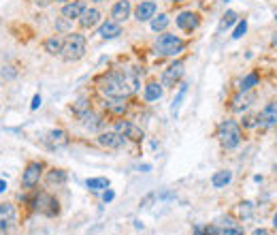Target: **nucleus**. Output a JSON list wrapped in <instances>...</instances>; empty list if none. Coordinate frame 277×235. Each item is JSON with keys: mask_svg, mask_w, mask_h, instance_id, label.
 <instances>
[{"mask_svg": "<svg viewBox=\"0 0 277 235\" xmlns=\"http://www.w3.org/2000/svg\"><path fill=\"white\" fill-rule=\"evenodd\" d=\"M215 137H218L220 146L224 147V150H235V147L241 146V139H243L241 124H239L237 120H230V118H226V120L220 122Z\"/></svg>", "mask_w": 277, "mask_h": 235, "instance_id": "f03ea898", "label": "nucleus"}, {"mask_svg": "<svg viewBox=\"0 0 277 235\" xmlns=\"http://www.w3.org/2000/svg\"><path fill=\"white\" fill-rule=\"evenodd\" d=\"M85 47H88V39L81 32H69V36L64 39V47L60 58L64 62H77L85 56Z\"/></svg>", "mask_w": 277, "mask_h": 235, "instance_id": "20e7f679", "label": "nucleus"}, {"mask_svg": "<svg viewBox=\"0 0 277 235\" xmlns=\"http://www.w3.org/2000/svg\"><path fill=\"white\" fill-rule=\"evenodd\" d=\"M226 2H228V0H226Z\"/></svg>", "mask_w": 277, "mask_h": 235, "instance_id": "8fccbe9b", "label": "nucleus"}, {"mask_svg": "<svg viewBox=\"0 0 277 235\" xmlns=\"http://www.w3.org/2000/svg\"><path fill=\"white\" fill-rule=\"evenodd\" d=\"M55 2H60V4H66V2H73V0H55Z\"/></svg>", "mask_w": 277, "mask_h": 235, "instance_id": "a18cd8bd", "label": "nucleus"}, {"mask_svg": "<svg viewBox=\"0 0 277 235\" xmlns=\"http://www.w3.org/2000/svg\"><path fill=\"white\" fill-rule=\"evenodd\" d=\"M183 66H186L183 60H175L173 64H169L162 71V79H160V84H162L164 88H175V86L181 82V77H183V71H186Z\"/></svg>", "mask_w": 277, "mask_h": 235, "instance_id": "6e6552de", "label": "nucleus"}, {"mask_svg": "<svg viewBox=\"0 0 277 235\" xmlns=\"http://www.w3.org/2000/svg\"><path fill=\"white\" fill-rule=\"evenodd\" d=\"M252 235H271V233L267 231V229L260 227V229H254V231H252Z\"/></svg>", "mask_w": 277, "mask_h": 235, "instance_id": "ea45409f", "label": "nucleus"}, {"mask_svg": "<svg viewBox=\"0 0 277 235\" xmlns=\"http://www.w3.org/2000/svg\"><path fill=\"white\" fill-rule=\"evenodd\" d=\"M17 225H20L17 207L13 203H0V233H4V235L13 233Z\"/></svg>", "mask_w": 277, "mask_h": 235, "instance_id": "0eeeda50", "label": "nucleus"}, {"mask_svg": "<svg viewBox=\"0 0 277 235\" xmlns=\"http://www.w3.org/2000/svg\"><path fill=\"white\" fill-rule=\"evenodd\" d=\"M62 47H64V39L58 34L53 36H47L45 41H43V49L49 54V56H60L62 54Z\"/></svg>", "mask_w": 277, "mask_h": 235, "instance_id": "4be33fe9", "label": "nucleus"}, {"mask_svg": "<svg viewBox=\"0 0 277 235\" xmlns=\"http://www.w3.org/2000/svg\"><path fill=\"white\" fill-rule=\"evenodd\" d=\"M162 90H164V86L162 84H158V82H147L145 84V90H143V98L147 103H153V101H158V98H162Z\"/></svg>", "mask_w": 277, "mask_h": 235, "instance_id": "5701e85b", "label": "nucleus"}, {"mask_svg": "<svg viewBox=\"0 0 277 235\" xmlns=\"http://www.w3.org/2000/svg\"><path fill=\"white\" fill-rule=\"evenodd\" d=\"M85 9H88V4H85L83 0H73V2L62 4V17L64 20H69V22L79 20Z\"/></svg>", "mask_w": 277, "mask_h": 235, "instance_id": "6ab92c4d", "label": "nucleus"}, {"mask_svg": "<svg viewBox=\"0 0 277 235\" xmlns=\"http://www.w3.org/2000/svg\"><path fill=\"white\" fill-rule=\"evenodd\" d=\"M71 109H73V114H75L77 120H83V118L92 111V105H90V101H85V98H79L77 103H73Z\"/></svg>", "mask_w": 277, "mask_h": 235, "instance_id": "393cba45", "label": "nucleus"}, {"mask_svg": "<svg viewBox=\"0 0 277 235\" xmlns=\"http://www.w3.org/2000/svg\"><path fill=\"white\" fill-rule=\"evenodd\" d=\"M273 227H275V231H277V212L273 214Z\"/></svg>", "mask_w": 277, "mask_h": 235, "instance_id": "c03bdc74", "label": "nucleus"}, {"mask_svg": "<svg viewBox=\"0 0 277 235\" xmlns=\"http://www.w3.org/2000/svg\"><path fill=\"white\" fill-rule=\"evenodd\" d=\"M47 146L51 147V150H60V147H64V146H69V133L64 131V128H53V131H49L47 133Z\"/></svg>", "mask_w": 277, "mask_h": 235, "instance_id": "a211bd4d", "label": "nucleus"}, {"mask_svg": "<svg viewBox=\"0 0 277 235\" xmlns=\"http://www.w3.org/2000/svg\"><path fill=\"white\" fill-rule=\"evenodd\" d=\"M28 207L32 209V212H39L43 216H47V218H55V216L60 214V203L55 199L53 195L45 193V190H39V193H34L32 197L28 199Z\"/></svg>", "mask_w": 277, "mask_h": 235, "instance_id": "7ed1b4c3", "label": "nucleus"}, {"mask_svg": "<svg viewBox=\"0 0 277 235\" xmlns=\"http://www.w3.org/2000/svg\"><path fill=\"white\" fill-rule=\"evenodd\" d=\"M132 15V4L130 0H118V2L111 7V20L113 22H126Z\"/></svg>", "mask_w": 277, "mask_h": 235, "instance_id": "f3484780", "label": "nucleus"}, {"mask_svg": "<svg viewBox=\"0 0 277 235\" xmlns=\"http://www.w3.org/2000/svg\"><path fill=\"white\" fill-rule=\"evenodd\" d=\"M175 24L183 32H194V30L201 26V13H196V11H181V13L175 17Z\"/></svg>", "mask_w": 277, "mask_h": 235, "instance_id": "f8f14e48", "label": "nucleus"}, {"mask_svg": "<svg viewBox=\"0 0 277 235\" xmlns=\"http://www.w3.org/2000/svg\"><path fill=\"white\" fill-rule=\"evenodd\" d=\"M115 131H118L120 135H124L126 139L137 141V144L145 139V131L134 124V122H130V120H115Z\"/></svg>", "mask_w": 277, "mask_h": 235, "instance_id": "9d476101", "label": "nucleus"}, {"mask_svg": "<svg viewBox=\"0 0 277 235\" xmlns=\"http://www.w3.org/2000/svg\"><path fill=\"white\" fill-rule=\"evenodd\" d=\"M128 107H130L128 98H104L102 101V109L111 118H124L128 114Z\"/></svg>", "mask_w": 277, "mask_h": 235, "instance_id": "ddd939ff", "label": "nucleus"}, {"mask_svg": "<svg viewBox=\"0 0 277 235\" xmlns=\"http://www.w3.org/2000/svg\"><path fill=\"white\" fill-rule=\"evenodd\" d=\"M273 171H275V176H277V165H275V167H273Z\"/></svg>", "mask_w": 277, "mask_h": 235, "instance_id": "de8ad7c7", "label": "nucleus"}, {"mask_svg": "<svg viewBox=\"0 0 277 235\" xmlns=\"http://www.w3.org/2000/svg\"><path fill=\"white\" fill-rule=\"evenodd\" d=\"M156 2L153 0H143V2L137 4V9H134V20H137L139 24L141 22H151V17L156 15Z\"/></svg>", "mask_w": 277, "mask_h": 235, "instance_id": "dca6fc26", "label": "nucleus"}, {"mask_svg": "<svg viewBox=\"0 0 277 235\" xmlns=\"http://www.w3.org/2000/svg\"><path fill=\"white\" fill-rule=\"evenodd\" d=\"M245 30H248V20H239V24H237V28H235V32H232V39H241V36L245 34Z\"/></svg>", "mask_w": 277, "mask_h": 235, "instance_id": "7c9ffc66", "label": "nucleus"}, {"mask_svg": "<svg viewBox=\"0 0 277 235\" xmlns=\"http://www.w3.org/2000/svg\"><path fill=\"white\" fill-rule=\"evenodd\" d=\"M45 182L47 186H64L66 182H69V173H66L64 169H49L47 176H45Z\"/></svg>", "mask_w": 277, "mask_h": 235, "instance_id": "412c9836", "label": "nucleus"}, {"mask_svg": "<svg viewBox=\"0 0 277 235\" xmlns=\"http://www.w3.org/2000/svg\"><path fill=\"white\" fill-rule=\"evenodd\" d=\"M271 126H277V101H269L256 116V128L267 131Z\"/></svg>", "mask_w": 277, "mask_h": 235, "instance_id": "1a4fd4ad", "label": "nucleus"}, {"mask_svg": "<svg viewBox=\"0 0 277 235\" xmlns=\"http://www.w3.org/2000/svg\"><path fill=\"white\" fill-rule=\"evenodd\" d=\"M202 235H222V233H220L218 225H207V227H202Z\"/></svg>", "mask_w": 277, "mask_h": 235, "instance_id": "473e14b6", "label": "nucleus"}, {"mask_svg": "<svg viewBox=\"0 0 277 235\" xmlns=\"http://www.w3.org/2000/svg\"><path fill=\"white\" fill-rule=\"evenodd\" d=\"M43 169H45V163L43 160H30L26 165V169L22 171V188H34L39 186L41 177H43Z\"/></svg>", "mask_w": 277, "mask_h": 235, "instance_id": "423d86ee", "label": "nucleus"}, {"mask_svg": "<svg viewBox=\"0 0 277 235\" xmlns=\"http://www.w3.org/2000/svg\"><path fill=\"white\" fill-rule=\"evenodd\" d=\"M4 190H7V182L0 180V193H4Z\"/></svg>", "mask_w": 277, "mask_h": 235, "instance_id": "a19ab883", "label": "nucleus"}, {"mask_svg": "<svg viewBox=\"0 0 277 235\" xmlns=\"http://www.w3.org/2000/svg\"><path fill=\"white\" fill-rule=\"evenodd\" d=\"M230 180H232V171L220 169V171L213 173L211 184H213V188H224V186H228V184H230Z\"/></svg>", "mask_w": 277, "mask_h": 235, "instance_id": "b1692460", "label": "nucleus"}, {"mask_svg": "<svg viewBox=\"0 0 277 235\" xmlns=\"http://www.w3.org/2000/svg\"><path fill=\"white\" fill-rule=\"evenodd\" d=\"M171 4H181V2H186V0H169Z\"/></svg>", "mask_w": 277, "mask_h": 235, "instance_id": "37998d69", "label": "nucleus"}, {"mask_svg": "<svg viewBox=\"0 0 277 235\" xmlns=\"http://www.w3.org/2000/svg\"><path fill=\"white\" fill-rule=\"evenodd\" d=\"M169 24H171V17L166 13H160L158 17L156 15L151 17V30L153 32H164V30L169 28Z\"/></svg>", "mask_w": 277, "mask_h": 235, "instance_id": "bb28decb", "label": "nucleus"}, {"mask_svg": "<svg viewBox=\"0 0 277 235\" xmlns=\"http://www.w3.org/2000/svg\"><path fill=\"white\" fill-rule=\"evenodd\" d=\"M113 197H115V193L111 188H107V190H102V201L104 203H109V201H113Z\"/></svg>", "mask_w": 277, "mask_h": 235, "instance_id": "e433bc0d", "label": "nucleus"}, {"mask_svg": "<svg viewBox=\"0 0 277 235\" xmlns=\"http://www.w3.org/2000/svg\"><path fill=\"white\" fill-rule=\"evenodd\" d=\"M92 2H96V4H98V2H102V0H92Z\"/></svg>", "mask_w": 277, "mask_h": 235, "instance_id": "49530a36", "label": "nucleus"}, {"mask_svg": "<svg viewBox=\"0 0 277 235\" xmlns=\"http://www.w3.org/2000/svg\"><path fill=\"white\" fill-rule=\"evenodd\" d=\"M0 73H2V75H4V77H9V79L17 75V73L13 71V66H2V69H0Z\"/></svg>", "mask_w": 277, "mask_h": 235, "instance_id": "f704fd0d", "label": "nucleus"}, {"mask_svg": "<svg viewBox=\"0 0 277 235\" xmlns=\"http://www.w3.org/2000/svg\"><path fill=\"white\" fill-rule=\"evenodd\" d=\"M183 49H186V41L177 34H171V32H162L153 43V54L156 56H179Z\"/></svg>", "mask_w": 277, "mask_h": 235, "instance_id": "39448f33", "label": "nucleus"}, {"mask_svg": "<svg viewBox=\"0 0 277 235\" xmlns=\"http://www.w3.org/2000/svg\"><path fill=\"white\" fill-rule=\"evenodd\" d=\"M271 45H273V47H277V32L273 34V39H271Z\"/></svg>", "mask_w": 277, "mask_h": 235, "instance_id": "79ce46f5", "label": "nucleus"}, {"mask_svg": "<svg viewBox=\"0 0 277 235\" xmlns=\"http://www.w3.org/2000/svg\"><path fill=\"white\" fill-rule=\"evenodd\" d=\"M96 141H98V146L107 147V150H122L126 146V137L120 135L118 131H104L98 135Z\"/></svg>", "mask_w": 277, "mask_h": 235, "instance_id": "9b49d317", "label": "nucleus"}, {"mask_svg": "<svg viewBox=\"0 0 277 235\" xmlns=\"http://www.w3.org/2000/svg\"><path fill=\"white\" fill-rule=\"evenodd\" d=\"M275 20H277V15H275Z\"/></svg>", "mask_w": 277, "mask_h": 235, "instance_id": "09e8293b", "label": "nucleus"}, {"mask_svg": "<svg viewBox=\"0 0 277 235\" xmlns=\"http://www.w3.org/2000/svg\"><path fill=\"white\" fill-rule=\"evenodd\" d=\"M32 2H34L39 9H47L49 4H53V2H55V0H32Z\"/></svg>", "mask_w": 277, "mask_h": 235, "instance_id": "c9c22d12", "label": "nucleus"}, {"mask_svg": "<svg viewBox=\"0 0 277 235\" xmlns=\"http://www.w3.org/2000/svg\"><path fill=\"white\" fill-rule=\"evenodd\" d=\"M250 214H252V203L250 201L241 203V216H250Z\"/></svg>", "mask_w": 277, "mask_h": 235, "instance_id": "4c0bfd02", "label": "nucleus"}, {"mask_svg": "<svg viewBox=\"0 0 277 235\" xmlns=\"http://www.w3.org/2000/svg\"><path fill=\"white\" fill-rule=\"evenodd\" d=\"M237 13H235V11H226V13H224V17H222V22H220V30H224V28H230L232 26V24H235L237 22Z\"/></svg>", "mask_w": 277, "mask_h": 235, "instance_id": "c85d7f7f", "label": "nucleus"}, {"mask_svg": "<svg viewBox=\"0 0 277 235\" xmlns=\"http://www.w3.org/2000/svg\"><path fill=\"white\" fill-rule=\"evenodd\" d=\"M101 17H102V13L101 11H98L96 7H88L81 13V17H79V28L81 30H92L94 26H98V24H101Z\"/></svg>", "mask_w": 277, "mask_h": 235, "instance_id": "2eb2a0df", "label": "nucleus"}, {"mask_svg": "<svg viewBox=\"0 0 277 235\" xmlns=\"http://www.w3.org/2000/svg\"><path fill=\"white\" fill-rule=\"evenodd\" d=\"M122 34V24L120 22H113V20H107L98 28V36L101 39H115V36Z\"/></svg>", "mask_w": 277, "mask_h": 235, "instance_id": "aec40b11", "label": "nucleus"}, {"mask_svg": "<svg viewBox=\"0 0 277 235\" xmlns=\"http://www.w3.org/2000/svg\"><path fill=\"white\" fill-rule=\"evenodd\" d=\"M243 126H245V128L256 126V116H245V118H243Z\"/></svg>", "mask_w": 277, "mask_h": 235, "instance_id": "72a5a7b5", "label": "nucleus"}, {"mask_svg": "<svg viewBox=\"0 0 277 235\" xmlns=\"http://www.w3.org/2000/svg\"><path fill=\"white\" fill-rule=\"evenodd\" d=\"M220 233L222 235H245L243 227L239 225V222H237V225H228V227H220Z\"/></svg>", "mask_w": 277, "mask_h": 235, "instance_id": "c756f323", "label": "nucleus"}, {"mask_svg": "<svg viewBox=\"0 0 277 235\" xmlns=\"http://www.w3.org/2000/svg\"><path fill=\"white\" fill-rule=\"evenodd\" d=\"M254 101H256L254 90H250V92H241V90H239L237 94L230 98V111H235V114H243L245 109L252 107V103H254Z\"/></svg>", "mask_w": 277, "mask_h": 235, "instance_id": "4468645a", "label": "nucleus"}, {"mask_svg": "<svg viewBox=\"0 0 277 235\" xmlns=\"http://www.w3.org/2000/svg\"><path fill=\"white\" fill-rule=\"evenodd\" d=\"M39 107H41V94H34L32 96V103H30V109L34 111V109H39Z\"/></svg>", "mask_w": 277, "mask_h": 235, "instance_id": "58836bf2", "label": "nucleus"}, {"mask_svg": "<svg viewBox=\"0 0 277 235\" xmlns=\"http://www.w3.org/2000/svg\"><path fill=\"white\" fill-rule=\"evenodd\" d=\"M186 90H188V86H181V88H179V94L175 96L173 107H171V111H173V114H177V109H179V105H181V101H183V96H186Z\"/></svg>", "mask_w": 277, "mask_h": 235, "instance_id": "2f4dec72", "label": "nucleus"}, {"mask_svg": "<svg viewBox=\"0 0 277 235\" xmlns=\"http://www.w3.org/2000/svg\"><path fill=\"white\" fill-rule=\"evenodd\" d=\"M85 186H88L92 193H102V190L109 188V180L107 177H90V180H85Z\"/></svg>", "mask_w": 277, "mask_h": 235, "instance_id": "a878e982", "label": "nucleus"}, {"mask_svg": "<svg viewBox=\"0 0 277 235\" xmlns=\"http://www.w3.org/2000/svg\"><path fill=\"white\" fill-rule=\"evenodd\" d=\"M256 86H258V73H250V75H245L241 79L239 90H241V92H250V90H254Z\"/></svg>", "mask_w": 277, "mask_h": 235, "instance_id": "cd10ccee", "label": "nucleus"}, {"mask_svg": "<svg viewBox=\"0 0 277 235\" xmlns=\"http://www.w3.org/2000/svg\"><path fill=\"white\" fill-rule=\"evenodd\" d=\"M96 90L104 98H130L139 90V71L137 69H111L96 77Z\"/></svg>", "mask_w": 277, "mask_h": 235, "instance_id": "f257e3e1", "label": "nucleus"}]
</instances>
